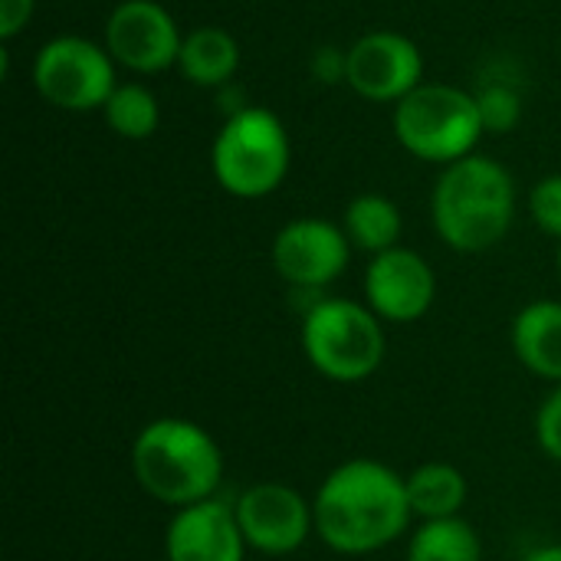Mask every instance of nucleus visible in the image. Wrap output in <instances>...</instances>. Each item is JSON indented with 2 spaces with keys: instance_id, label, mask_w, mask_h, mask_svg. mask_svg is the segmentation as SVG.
Listing matches in <instances>:
<instances>
[{
  "instance_id": "1",
  "label": "nucleus",
  "mask_w": 561,
  "mask_h": 561,
  "mask_svg": "<svg viewBox=\"0 0 561 561\" xmlns=\"http://www.w3.org/2000/svg\"><path fill=\"white\" fill-rule=\"evenodd\" d=\"M316 536L339 556H371L398 542L414 513L404 477L371 457L339 463L312 500Z\"/></svg>"
},
{
  "instance_id": "2",
  "label": "nucleus",
  "mask_w": 561,
  "mask_h": 561,
  "mask_svg": "<svg viewBox=\"0 0 561 561\" xmlns=\"http://www.w3.org/2000/svg\"><path fill=\"white\" fill-rule=\"evenodd\" d=\"M437 237L457 253L493 250L516 220L513 174L483 154H467L444 168L431 197Z\"/></svg>"
},
{
  "instance_id": "3",
  "label": "nucleus",
  "mask_w": 561,
  "mask_h": 561,
  "mask_svg": "<svg viewBox=\"0 0 561 561\" xmlns=\"http://www.w3.org/2000/svg\"><path fill=\"white\" fill-rule=\"evenodd\" d=\"M131 473L151 500L184 510L214 500L224 480V454L207 427L187 417H158L131 440Z\"/></svg>"
},
{
  "instance_id": "4",
  "label": "nucleus",
  "mask_w": 561,
  "mask_h": 561,
  "mask_svg": "<svg viewBox=\"0 0 561 561\" xmlns=\"http://www.w3.org/2000/svg\"><path fill=\"white\" fill-rule=\"evenodd\" d=\"M289 161L293 145L286 125L279 115L260 105H247L243 112L230 115L210 148L217 184L240 201L273 194L286 181Z\"/></svg>"
},
{
  "instance_id": "5",
  "label": "nucleus",
  "mask_w": 561,
  "mask_h": 561,
  "mask_svg": "<svg viewBox=\"0 0 561 561\" xmlns=\"http://www.w3.org/2000/svg\"><path fill=\"white\" fill-rule=\"evenodd\" d=\"M385 348V325L365 302L316 299L302 316V352L329 381H368L381 368Z\"/></svg>"
},
{
  "instance_id": "6",
  "label": "nucleus",
  "mask_w": 561,
  "mask_h": 561,
  "mask_svg": "<svg viewBox=\"0 0 561 561\" xmlns=\"http://www.w3.org/2000/svg\"><path fill=\"white\" fill-rule=\"evenodd\" d=\"M394 135L414 158L447 168L473 154L486 131L477 95L444 82H421L394 105Z\"/></svg>"
},
{
  "instance_id": "7",
  "label": "nucleus",
  "mask_w": 561,
  "mask_h": 561,
  "mask_svg": "<svg viewBox=\"0 0 561 561\" xmlns=\"http://www.w3.org/2000/svg\"><path fill=\"white\" fill-rule=\"evenodd\" d=\"M36 92L66 112L105 108L115 92V59L105 46L85 36H56L43 43L33 62Z\"/></svg>"
},
{
  "instance_id": "8",
  "label": "nucleus",
  "mask_w": 561,
  "mask_h": 561,
  "mask_svg": "<svg viewBox=\"0 0 561 561\" xmlns=\"http://www.w3.org/2000/svg\"><path fill=\"white\" fill-rule=\"evenodd\" d=\"M233 513L247 546L263 556H289L302 549L316 533L312 503L276 480L247 486L237 496Z\"/></svg>"
},
{
  "instance_id": "9",
  "label": "nucleus",
  "mask_w": 561,
  "mask_h": 561,
  "mask_svg": "<svg viewBox=\"0 0 561 561\" xmlns=\"http://www.w3.org/2000/svg\"><path fill=\"white\" fill-rule=\"evenodd\" d=\"M352 260L345 230L325 217H299L273 240V266L283 283L302 293L332 286Z\"/></svg>"
},
{
  "instance_id": "10",
  "label": "nucleus",
  "mask_w": 561,
  "mask_h": 561,
  "mask_svg": "<svg viewBox=\"0 0 561 561\" xmlns=\"http://www.w3.org/2000/svg\"><path fill=\"white\" fill-rule=\"evenodd\" d=\"M424 56L404 33L375 30L348 46V85L368 102H401L421 85Z\"/></svg>"
},
{
  "instance_id": "11",
  "label": "nucleus",
  "mask_w": 561,
  "mask_h": 561,
  "mask_svg": "<svg viewBox=\"0 0 561 561\" xmlns=\"http://www.w3.org/2000/svg\"><path fill=\"white\" fill-rule=\"evenodd\" d=\"M181 33L174 16L154 0H122L105 23V49L131 72H161L178 66Z\"/></svg>"
},
{
  "instance_id": "12",
  "label": "nucleus",
  "mask_w": 561,
  "mask_h": 561,
  "mask_svg": "<svg viewBox=\"0 0 561 561\" xmlns=\"http://www.w3.org/2000/svg\"><path fill=\"white\" fill-rule=\"evenodd\" d=\"M434 299H437V276L421 253L408 247H394L371 256L365 270V306L381 322H394V325L417 322L431 312Z\"/></svg>"
},
{
  "instance_id": "13",
  "label": "nucleus",
  "mask_w": 561,
  "mask_h": 561,
  "mask_svg": "<svg viewBox=\"0 0 561 561\" xmlns=\"http://www.w3.org/2000/svg\"><path fill=\"white\" fill-rule=\"evenodd\" d=\"M250 552L233 506L224 500H204L174 510L164 529L168 561H243Z\"/></svg>"
},
{
  "instance_id": "14",
  "label": "nucleus",
  "mask_w": 561,
  "mask_h": 561,
  "mask_svg": "<svg viewBox=\"0 0 561 561\" xmlns=\"http://www.w3.org/2000/svg\"><path fill=\"white\" fill-rule=\"evenodd\" d=\"M510 342L526 371L561 385V302L536 299L523 306L513 319Z\"/></svg>"
},
{
  "instance_id": "15",
  "label": "nucleus",
  "mask_w": 561,
  "mask_h": 561,
  "mask_svg": "<svg viewBox=\"0 0 561 561\" xmlns=\"http://www.w3.org/2000/svg\"><path fill=\"white\" fill-rule=\"evenodd\" d=\"M240 66V43L224 26H197L184 36L178 69L201 89H224Z\"/></svg>"
},
{
  "instance_id": "16",
  "label": "nucleus",
  "mask_w": 561,
  "mask_h": 561,
  "mask_svg": "<svg viewBox=\"0 0 561 561\" xmlns=\"http://www.w3.org/2000/svg\"><path fill=\"white\" fill-rule=\"evenodd\" d=\"M408 486V503L414 519L421 523H434V519H454L463 513L467 506V477L440 460L421 463L417 470H411L404 477Z\"/></svg>"
},
{
  "instance_id": "17",
  "label": "nucleus",
  "mask_w": 561,
  "mask_h": 561,
  "mask_svg": "<svg viewBox=\"0 0 561 561\" xmlns=\"http://www.w3.org/2000/svg\"><path fill=\"white\" fill-rule=\"evenodd\" d=\"M342 230H345L352 250L378 256L385 250L401 247L398 240H401L404 220H401V210H398V204L391 197H385V194H358L345 207Z\"/></svg>"
},
{
  "instance_id": "18",
  "label": "nucleus",
  "mask_w": 561,
  "mask_h": 561,
  "mask_svg": "<svg viewBox=\"0 0 561 561\" xmlns=\"http://www.w3.org/2000/svg\"><path fill=\"white\" fill-rule=\"evenodd\" d=\"M408 561H483V546L467 519H434L414 529Z\"/></svg>"
},
{
  "instance_id": "19",
  "label": "nucleus",
  "mask_w": 561,
  "mask_h": 561,
  "mask_svg": "<svg viewBox=\"0 0 561 561\" xmlns=\"http://www.w3.org/2000/svg\"><path fill=\"white\" fill-rule=\"evenodd\" d=\"M102 112H105L108 128L118 138H128V141L151 138L158 131V122H161L158 99L141 82H122V85H115V92L108 95V102H105Z\"/></svg>"
},
{
  "instance_id": "20",
  "label": "nucleus",
  "mask_w": 561,
  "mask_h": 561,
  "mask_svg": "<svg viewBox=\"0 0 561 561\" xmlns=\"http://www.w3.org/2000/svg\"><path fill=\"white\" fill-rule=\"evenodd\" d=\"M477 108H480L483 131L506 135L523 118V95L510 82H490L477 92Z\"/></svg>"
},
{
  "instance_id": "21",
  "label": "nucleus",
  "mask_w": 561,
  "mask_h": 561,
  "mask_svg": "<svg viewBox=\"0 0 561 561\" xmlns=\"http://www.w3.org/2000/svg\"><path fill=\"white\" fill-rule=\"evenodd\" d=\"M529 214H533V220H536V227L542 233L561 240V174L542 178L529 191Z\"/></svg>"
},
{
  "instance_id": "22",
  "label": "nucleus",
  "mask_w": 561,
  "mask_h": 561,
  "mask_svg": "<svg viewBox=\"0 0 561 561\" xmlns=\"http://www.w3.org/2000/svg\"><path fill=\"white\" fill-rule=\"evenodd\" d=\"M536 440L549 460L561 463V385H556V391L542 401L536 414Z\"/></svg>"
},
{
  "instance_id": "23",
  "label": "nucleus",
  "mask_w": 561,
  "mask_h": 561,
  "mask_svg": "<svg viewBox=\"0 0 561 561\" xmlns=\"http://www.w3.org/2000/svg\"><path fill=\"white\" fill-rule=\"evenodd\" d=\"M312 79L322 82V85H335V82H348V49H339V46H322L316 49L312 62Z\"/></svg>"
},
{
  "instance_id": "24",
  "label": "nucleus",
  "mask_w": 561,
  "mask_h": 561,
  "mask_svg": "<svg viewBox=\"0 0 561 561\" xmlns=\"http://www.w3.org/2000/svg\"><path fill=\"white\" fill-rule=\"evenodd\" d=\"M36 0H0V39H13L33 16Z\"/></svg>"
},
{
  "instance_id": "25",
  "label": "nucleus",
  "mask_w": 561,
  "mask_h": 561,
  "mask_svg": "<svg viewBox=\"0 0 561 561\" xmlns=\"http://www.w3.org/2000/svg\"><path fill=\"white\" fill-rule=\"evenodd\" d=\"M523 561H561V546H539Z\"/></svg>"
},
{
  "instance_id": "26",
  "label": "nucleus",
  "mask_w": 561,
  "mask_h": 561,
  "mask_svg": "<svg viewBox=\"0 0 561 561\" xmlns=\"http://www.w3.org/2000/svg\"><path fill=\"white\" fill-rule=\"evenodd\" d=\"M559 276H561V247H559Z\"/></svg>"
}]
</instances>
